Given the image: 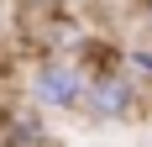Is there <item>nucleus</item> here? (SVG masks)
Segmentation results:
<instances>
[{"instance_id":"nucleus-6","label":"nucleus","mask_w":152,"mask_h":147,"mask_svg":"<svg viewBox=\"0 0 152 147\" xmlns=\"http://www.w3.org/2000/svg\"><path fill=\"white\" fill-rule=\"evenodd\" d=\"M31 11H42V16H53V11H63V5H68V0H26Z\"/></svg>"},{"instance_id":"nucleus-4","label":"nucleus","mask_w":152,"mask_h":147,"mask_svg":"<svg viewBox=\"0 0 152 147\" xmlns=\"http://www.w3.org/2000/svg\"><path fill=\"white\" fill-rule=\"evenodd\" d=\"M74 58L84 63L89 74H105V68H126V53H121L115 42H110V37H94V32H84V42L74 47Z\"/></svg>"},{"instance_id":"nucleus-7","label":"nucleus","mask_w":152,"mask_h":147,"mask_svg":"<svg viewBox=\"0 0 152 147\" xmlns=\"http://www.w3.org/2000/svg\"><path fill=\"white\" fill-rule=\"evenodd\" d=\"M137 5H142V21L152 26V0H137Z\"/></svg>"},{"instance_id":"nucleus-2","label":"nucleus","mask_w":152,"mask_h":147,"mask_svg":"<svg viewBox=\"0 0 152 147\" xmlns=\"http://www.w3.org/2000/svg\"><path fill=\"white\" fill-rule=\"evenodd\" d=\"M142 105H147V89L131 79V68H105L89 74V95H84V116L94 126H121V121H137Z\"/></svg>"},{"instance_id":"nucleus-5","label":"nucleus","mask_w":152,"mask_h":147,"mask_svg":"<svg viewBox=\"0 0 152 147\" xmlns=\"http://www.w3.org/2000/svg\"><path fill=\"white\" fill-rule=\"evenodd\" d=\"M126 68H131V79H137L142 89H152V42L126 47Z\"/></svg>"},{"instance_id":"nucleus-3","label":"nucleus","mask_w":152,"mask_h":147,"mask_svg":"<svg viewBox=\"0 0 152 147\" xmlns=\"http://www.w3.org/2000/svg\"><path fill=\"white\" fill-rule=\"evenodd\" d=\"M0 147H53L47 116L37 105H5L0 110Z\"/></svg>"},{"instance_id":"nucleus-8","label":"nucleus","mask_w":152,"mask_h":147,"mask_svg":"<svg viewBox=\"0 0 152 147\" xmlns=\"http://www.w3.org/2000/svg\"><path fill=\"white\" fill-rule=\"evenodd\" d=\"M53 147H74V142H53Z\"/></svg>"},{"instance_id":"nucleus-1","label":"nucleus","mask_w":152,"mask_h":147,"mask_svg":"<svg viewBox=\"0 0 152 147\" xmlns=\"http://www.w3.org/2000/svg\"><path fill=\"white\" fill-rule=\"evenodd\" d=\"M31 105L42 116H84V95H89V68L74 53H42L31 63Z\"/></svg>"}]
</instances>
